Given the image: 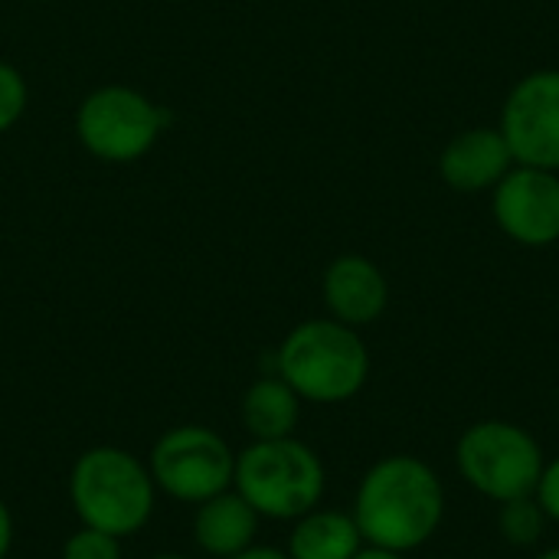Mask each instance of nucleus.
I'll use <instances>...</instances> for the list:
<instances>
[{"label":"nucleus","mask_w":559,"mask_h":559,"mask_svg":"<svg viewBox=\"0 0 559 559\" xmlns=\"http://www.w3.org/2000/svg\"><path fill=\"white\" fill-rule=\"evenodd\" d=\"M350 514L364 544L409 557L439 534L445 485L419 455H386L364 472Z\"/></svg>","instance_id":"f257e3e1"},{"label":"nucleus","mask_w":559,"mask_h":559,"mask_svg":"<svg viewBox=\"0 0 559 559\" xmlns=\"http://www.w3.org/2000/svg\"><path fill=\"white\" fill-rule=\"evenodd\" d=\"M275 373L301 403L337 406L354 400L370 380V350L357 328L334 318L295 324L275 350Z\"/></svg>","instance_id":"f03ea898"},{"label":"nucleus","mask_w":559,"mask_h":559,"mask_svg":"<svg viewBox=\"0 0 559 559\" xmlns=\"http://www.w3.org/2000/svg\"><path fill=\"white\" fill-rule=\"evenodd\" d=\"M69 504L79 524L105 531L118 540L147 527L157 485L147 462L118 445L85 449L69 472Z\"/></svg>","instance_id":"7ed1b4c3"},{"label":"nucleus","mask_w":559,"mask_h":559,"mask_svg":"<svg viewBox=\"0 0 559 559\" xmlns=\"http://www.w3.org/2000/svg\"><path fill=\"white\" fill-rule=\"evenodd\" d=\"M233 488L255 508L262 521L292 524L321 508L328 491V468L321 455L295 436L249 442L236 455Z\"/></svg>","instance_id":"20e7f679"},{"label":"nucleus","mask_w":559,"mask_h":559,"mask_svg":"<svg viewBox=\"0 0 559 559\" xmlns=\"http://www.w3.org/2000/svg\"><path fill=\"white\" fill-rule=\"evenodd\" d=\"M544 462L540 442L511 419L472 423L455 442L459 475L475 495L495 504L534 495Z\"/></svg>","instance_id":"39448f33"},{"label":"nucleus","mask_w":559,"mask_h":559,"mask_svg":"<svg viewBox=\"0 0 559 559\" xmlns=\"http://www.w3.org/2000/svg\"><path fill=\"white\" fill-rule=\"evenodd\" d=\"M164 111L131 85H102L75 111L79 144L102 164H134L160 141Z\"/></svg>","instance_id":"423d86ee"},{"label":"nucleus","mask_w":559,"mask_h":559,"mask_svg":"<svg viewBox=\"0 0 559 559\" xmlns=\"http://www.w3.org/2000/svg\"><path fill=\"white\" fill-rule=\"evenodd\" d=\"M147 468L160 495L197 508L213 495L233 488L236 452L216 429L187 423L167 429L151 445Z\"/></svg>","instance_id":"0eeeda50"},{"label":"nucleus","mask_w":559,"mask_h":559,"mask_svg":"<svg viewBox=\"0 0 559 559\" xmlns=\"http://www.w3.org/2000/svg\"><path fill=\"white\" fill-rule=\"evenodd\" d=\"M498 128L514 164L559 174V69H537L518 79Z\"/></svg>","instance_id":"6e6552de"},{"label":"nucleus","mask_w":559,"mask_h":559,"mask_svg":"<svg viewBox=\"0 0 559 559\" xmlns=\"http://www.w3.org/2000/svg\"><path fill=\"white\" fill-rule=\"evenodd\" d=\"M498 229L527 249L559 242V174L514 164L491 190Z\"/></svg>","instance_id":"1a4fd4ad"},{"label":"nucleus","mask_w":559,"mask_h":559,"mask_svg":"<svg viewBox=\"0 0 559 559\" xmlns=\"http://www.w3.org/2000/svg\"><path fill=\"white\" fill-rule=\"evenodd\" d=\"M321 298H324L328 318L360 331L386 314L390 282L373 259L347 252V255H337L324 269Z\"/></svg>","instance_id":"9d476101"},{"label":"nucleus","mask_w":559,"mask_h":559,"mask_svg":"<svg viewBox=\"0 0 559 559\" xmlns=\"http://www.w3.org/2000/svg\"><path fill=\"white\" fill-rule=\"evenodd\" d=\"M511 167L514 157L501 128H468L455 134L439 154V174L445 187L459 193L495 190Z\"/></svg>","instance_id":"9b49d317"},{"label":"nucleus","mask_w":559,"mask_h":559,"mask_svg":"<svg viewBox=\"0 0 559 559\" xmlns=\"http://www.w3.org/2000/svg\"><path fill=\"white\" fill-rule=\"evenodd\" d=\"M262 518L236 491H219L193 511V544L213 559H229L249 550L259 537Z\"/></svg>","instance_id":"f8f14e48"},{"label":"nucleus","mask_w":559,"mask_h":559,"mask_svg":"<svg viewBox=\"0 0 559 559\" xmlns=\"http://www.w3.org/2000/svg\"><path fill=\"white\" fill-rule=\"evenodd\" d=\"M364 550V534L350 511L314 508L305 518L292 521L288 559H354Z\"/></svg>","instance_id":"ddd939ff"},{"label":"nucleus","mask_w":559,"mask_h":559,"mask_svg":"<svg viewBox=\"0 0 559 559\" xmlns=\"http://www.w3.org/2000/svg\"><path fill=\"white\" fill-rule=\"evenodd\" d=\"M239 416L252 442L288 439L301 423V396L278 373H269L246 390Z\"/></svg>","instance_id":"4468645a"},{"label":"nucleus","mask_w":559,"mask_h":559,"mask_svg":"<svg viewBox=\"0 0 559 559\" xmlns=\"http://www.w3.org/2000/svg\"><path fill=\"white\" fill-rule=\"evenodd\" d=\"M547 514L544 508L537 504L534 495L527 498H514V501H504L498 504V534L511 544V547H537L540 537L547 534Z\"/></svg>","instance_id":"2eb2a0df"},{"label":"nucleus","mask_w":559,"mask_h":559,"mask_svg":"<svg viewBox=\"0 0 559 559\" xmlns=\"http://www.w3.org/2000/svg\"><path fill=\"white\" fill-rule=\"evenodd\" d=\"M26 105H29V85L23 72L0 59V134H7L26 115Z\"/></svg>","instance_id":"dca6fc26"},{"label":"nucleus","mask_w":559,"mask_h":559,"mask_svg":"<svg viewBox=\"0 0 559 559\" xmlns=\"http://www.w3.org/2000/svg\"><path fill=\"white\" fill-rule=\"evenodd\" d=\"M59 559H124L121 557V540L95 531V527H79L66 537Z\"/></svg>","instance_id":"f3484780"},{"label":"nucleus","mask_w":559,"mask_h":559,"mask_svg":"<svg viewBox=\"0 0 559 559\" xmlns=\"http://www.w3.org/2000/svg\"><path fill=\"white\" fill-rule=\"evenodd\" d=\"M534 498H537V504L544 508L547 521L559 524V455L544 462V472H540V481H537Z\"/></svg>","instance_id":"a211bd4d"},{"label":"nucleus","mask_w":559,"mask_h":559,"mask_svg":"<svg viewBox=\"0 0 559 559\" xmlns=\"http://www.w3.org/2000/svg\"><path fill=\"white\" fill-rule=\"evenodd\" d=\"M10 547H13V514L7 501H0V559L10 557Z\"/></svg>","instance_id":"6ab92c4d"},{"label":"nucleus","mask_w":559,"mask_h":559,"mask_svg":"<svg viewBox=\"0 0 559 559\" xmlns=\"http://www.w3.org/2000/svg\"><path fill=\"white\" fill-rule=\"evenodd\" d=\"M229 559H288L285 550H278V547H265V544H252L249 550H242V554H236V557Z\"/></svg>","instance_id":"aec40b11"},{"label":"nucleus","mask_w":559,"mask_h":559,"mask_svg":"<svg viewBox=\"0 0 559 559\" xmlns=\"http://www.w3.org/2000/svg\"><path fill=\"white\" fill-rule=\"evenodd\" d=\"M354 559H406V557H403V554H393V550H383V547H370V544H364V550H360Z\"/></svg>","instance_id":"412c9836"},{"label":"nucleus","mask_w":559,"mask_h":559,"mask_svg":"<svg viewBox=\"0 0 559 559\" xmlns=\"http://www.w3.org/2000/svg\"><path fill=\"white\" fill-rule=\"evenodd\" d=\"M537 559H559V547H547L544 554H537Z\"/></svg>","instance_id":"4be33fe9"},{"label":"nucleus","mask_w":559,"mask_h":559,"mask_svg":"<svg viewBox=\"0 0 559 559\" xmlns=\"http://www.w3.org/2000/svg\"><path fill=\"white\" fill-rule=\"evenodd\" d=\"M147 559H190V557H180V554H157V557H147Z\"/></svg>","instance_id":"5701e85b"}]
</instances>
